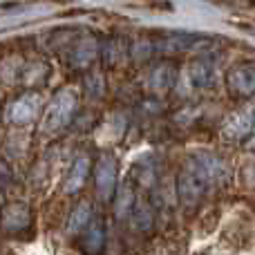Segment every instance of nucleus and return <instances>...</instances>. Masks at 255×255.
<instances>
[{"instance_id": "nucleus-1", "label": "nucleus", "mask_w": 255, "mask_h": 255, "mask_svg": "<svg viewBox=\"0 0 255 255\" xmlns=\"http://www.w3.org/2000/svg\"><path fill=\"white\" fill-rule=\"evenodd\" d=\"M76 110H79V97H76V92H72V90H61V92L49 101L40 130L43 132L61 130V128H65L67 124H72Z\"/></svg>"}, {"instance_id": "nucleus-2", "label": "nucleus", "mask_w": 255, "mask_h": 255, "mask_svg": "<svg viewBox=\"0 0 255 255\" xmlns=\"http://www.w3.org/2000/svg\"><path fill=\"white\" fill-rule=\"evenodd\" d=\"M154 40V54H163V56H175V54H184L190 49H199L211 45V38L199 34H188V31H172V34L157 36Z\"/></svg>"}, {"instance_id": "nucleus-3", "label": "nucleus", "mask_w": 255, "mask_h": 255, "mask_svg": "<svg viewBox=\"0 0 255 255\" xmlns=\"http://www.w3.org/2000/svg\"><path fill=\"white\" fill-rule=\"evenodd\" d=\"M208 188H211V186L206 184V179L186 161L184 170H181L179 177H177V195H179L181 206L195 208L204 199V195H206Z\"/></svg>"}, {"instance_id": "nucleus-4", "label": "nucleus", "mask_w": 255, "mask_h": 255, "mask_svg": "<svg viewBox=\"0 0 255 255\" xmlns=\"http://www.w3.org/2000/svg\"><path fill=\"white\" fill-rule=\"evenodd\" d=\"M117 159L112 152H103L94 168V181H97V193L103 202H110L112 195H117Z\"/></svg>"}, {"instance_id": "nucleus-5", "label": "nucleus", "mask_w": 255, "mask_h": 255, "mask_svg": "<svg viewBox=\"0 0 255 255\" xmlns=\"http://www.w3.org/2000/svg\"><path fill=\"white\" fill-rule=\"evenodd\" d=\"M188 163L204 177V179H206V184L211 186V188L217 186V184H224L226 177H229V168H226V163L213 152L193 154V157H188Z\"/></svg>"}, {"instance_id": "nucleus-6", "label": "nucleus", "mask_w": 255, "mask_h": 255, "mask_svg": "<svg viewBox=\"0 0 255 255\" xmlns=\"http://www.w3.org/2000/svg\"><path fill=\"white\" fill-rule=\"evenodd\" d=\"M38 112H40V97L36 92H27L9 106L7 119H9V124L25 126V124H31L38 117Z\"/></svg>"}, {"instance_id": "nucleus-7", "label": "nucleus", "mask_w": 255, "mask_h": 255, "mask_svg": "<svg viewBox=\"0 0 255 255\" xmlns=\"http://www.w3.org/2000/svg\"><path fill=\"white\" fill-rule=\"evenodd\" d=\"M229 90L235 97H253L255 94V61L240 63L229 72Z\"/></svg>"}, {"instance_id": "nucleus-8", "label": "nucleus", "mask_w": 255, "mask_h": 255, "mask_svg": "<svg viewBox=\"0 0 255 255\" xmlns=\"http://www.w3.org/2000/svg\"><path fill=\"white\" fill-rule=\"evenodd\" d=\"M99 56V43L94 38H81L67 49V63L74 70H88Z\"/></svg>"}, {"instance_id": "nucleus-9", "label": "nucleus", "mask_w": 255, "mask_h": 255, "mask_svg": "<svg viewBox=\"0 0 255 255\" xmlns=\"http://www.w3.org/2000/svg\"><path fill=\"white\" fill-rule=\"evenodd\" d=\"M31 222V208L27 204L13 202L9 206L2 208V215H0V226L9 233H18V231H25Z\"/></svg>"}, {"instance_id": "nucleus-10", "label": "nucleus", "mask_w": 255, "mask_h": 255, "mask_svg": "<svg viewBox=\"0 0 255 255\" xmlns=\"http://www.w3.org/2000/svg\"><path fill=\"white\" fill-rule=\"evenodd\" d=\"M128 43L126 38H119V36H108L99 43V56L106 63L108 67H115L119 63H124V58L128 56Z\"/></svg>"}, {"instance_id": "nucleus-11", "label": "nucleus", "mask_w": 255, "mask_h": 255, "mask_svg": "<svg viewBox=\"0 0 255 255\" xmlns=\"http://www.w3.org/2000/svg\"><path fill=\"white\" fill-rule=\"evenodd\" d=\"M188 79H190V83L199 90L211 88L213 79H215V65H213L211 58H206V56L195 58L188 65Z\"/></svg>"}, {"instance_id": "nucleus-12", "label": "nucleus", "mask_w": 255, "mask_h": 255, "mask_svg": "<svg viewBox=\"0 0 255 255\" xmlns=\"http://www.w3.org/2000/svg\"><path fill=\"white\" fill-rule=\"evenodd\" d=\"M148 88L157 94H163L172 88L175 83V67L170 63H157L152 70L148 72V79H145Z\"/></svg>"}, {"instance_id": "nucleus-13", "label": "nucleus", "mask_w": 255, "mask_h": 255, "mask_svg": "<svg viewBox=\"0 0 255 255\" xmlns=\"http://www.w3.org/2000/svg\"><path fill=\"white\" fill-rule=\"evenodd\" d=\"M88 152H81L79 157L74 159L70 172L65 177V193H79L81 188L85 186V179H88L90 172V161H88Z\"/></svg>"}, {"instance_id": "nucleus-14", "label": "nucleus", "mask_w": 255, "mask_h": 255, "mask_svg": "<svg viewBox=\"0 0 255 255\" xmlns=\"http://www.w3.org/2000/svg\"><path fill=\"white\" fill-rule=\"evenodd\" d=\"M103 244H106V224L103 220L94 217L83 231V251L88 255H99L103 251Z\"/></svg>"}, {"instance_id": "nucleus-15", "label": "nucleus", "mask_w": 255, "mask_h": 255, "mask_svg": "<svg viewBox=\"0 0 255 255\" xmlns=\"http://www.w3.org/2000/svg\"><path fill=\"white\" fill-rule=\"evenodd\" d=\"M251 128H253V115H249V112H235L224 124V136L231 141H242L251 132Z\"/></svg>"}, {"instance_id": "nucleus-16", "label": "nucleus", "mask_w": 255, "mask_h": 255, "mask_svg": "<svg viewBox=\"0 0 255 255\" xmlns=\"http://www.w3.org/2000/svg\"><path fill=\"white\" fill-rule=\"evenodd\" d=\"M92 220H94V215H92V206H90V202H79L74 206V211H72V215H70L67 233H70V235L83 233V231L90 226V222H92Z\"/></svg>"}, {"instance_id": "nucleus-17", "label": "nucleus", "mask_w": 255, "mask_h": 255, "mask_svg": "<svg viewBox=\"0 0 255 255\" xmlns=\"http://www.w3.org/2000/svg\"><path fill=\"white\" fill-rule=\"evenodd\" d=\"M136 204V195L132 184H124L119 190H117V199H115V215L117 220H126L132 211H134Z\"/></svg>"}, {"instance_id": "nucleus-18", "label": "nucleus", "mask_w": 255, "mask_h": 255, "mask_svg": "<svg viewBox=\"0 0 255 255\" xmlns=\"http://www.w3.org/2000/svg\"><path fill=\"white\" fill-rule=\"evenodd\" d=\"M132 217H134V224L139 226L141 231H148L150 226H152V222H154L152 208H150V204L143 202V199H136L134 211H132Z\"/></svg>"}, {"instance_id": "nucleus-19", "label": "nucleus", "mask_w": 255, "mask_h": 255, "mask_svg": "<svg viewBox=\"0 0 255 255\" xmlns=\"http://www.w3.org/2000/svg\"><path fill=\"white\" fill-rule=\"evenodd\" d=\"M83 88L90 97H101L106 92V79H103L101 70H90L83 79Z\"/></svg>"}]
</instances>
